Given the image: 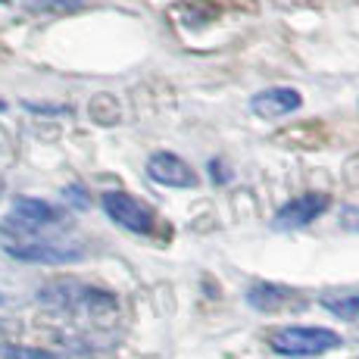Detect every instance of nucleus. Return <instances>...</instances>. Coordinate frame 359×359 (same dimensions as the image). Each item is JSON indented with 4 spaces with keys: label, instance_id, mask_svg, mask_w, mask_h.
<instances>
[{
    "label": "nucleus",
    "instance_id": "9d476101",
    "mask_svg": "<svg viewBox=\"0 0 359 359\" xmlns=\"http://www.w3.org/2000/svg\"><path fill=\"white\" fill-rule=\"evenodd\" d=\"M322 306L331 316H337V319H347V322L359 319V294H325Z\"/></svg>",
    "mask_w": 359,
    "mask_h": 359
},
{
    "label": "nucleus",
    "instance_id": "423d86ee",
    "mask_svg": "<svg viewBox=\"0 0 359 359\" xmlns=\"http://www.w3.org/2000/svg\"><path fill=\"white\" fill-rule=\"evenodd\" d=\"M328 210V194H319V191H306V194L291 197L272 219V229L278 231H291V229H303V225L316 222L322 212Z\"/></svg>",
    "mask_w": 359,
    "mask_h": 359
},
{
    "label": "nucleus",
    "instance_id": "f03ea898",
    "mask_svg": "<svg viewBox=\"0 0 359 359\" xmlns=\"http://www.w3.org/2000/svg\"><path fill=\"white\" fill-rule=\"evenodd\" d=\"M41 300L53 303V306H63V309H81V313H113L116 309V297L109 291H100V287L91 285H81V281H53V285L41 287Z\"/></svg>",
    "mask_w": 359,
    "mask_h": 359
},
{
    "label": "nucleus",
    "instance_id": "20e7f679",
    "mask_svg": "<svg viewBox=\"0 0 359 359\" xmlns=\"http://www.w3.org/2000/svg\"><path fill=\"white\" fill-rule=\"evenodd\" d=\"M4 250L19 262H41V266H69L85 257V247L75 241H57V238H19L4 244Z\"/></svg>",
    "mask_w": 359,
    "mask_h": 359
},
{
    "label": "nucleus",
    "instance_id": "f257e3e1",
    "mask_svg": "<svg viewBox=\"0 0 359 359\" xmlns=\"http://www.w3.org/2000/svg\"><path fill=\"white\" fill-rule=\"evenodd\" d=\"M341 334L322 325H285L269 337V347L278 356H322L328 350L341 347Z\"/></svg>",
    "mask_w": 359,
    "mask_h": 359
},
{
    "label": "nucleus",
    "instance_id": "9b49d317",
    "mask_svg": "<svg viewBox=\"0 0 359 359\" xmlns=\"http://www.w3.org/2000/svg\"><path fill=\"white\" fill-rule=\"evenodd\" d=\"M4 359H60L50 350H41V347H6Z\"/></svg>",
    "mask_w": 359,
    "mask_h": 359
},
{
    "label": "nucleus",
    "instance_id": "ddd939ff",
    "mask_svg": "<svg viewBox=\"0 0 359 359\" xmlns=\"http://www.w3.org/2000/svg\"><path fill=\"white\" fill-rule=\"evenodd\" d=\"M79 0H34V6H41V10H47V6H75Z\"/></svg>",
    "mask_w": 359,
    "mask_h": 359
},
{
    "label": "nucleus",
    "instance_id": "6e6552de",
    "mask_svg": "<svg viewBox=\"0 0 359 359\" xmlns=\"http://www.w3.org/2000/svg\"><path fill=\"white\" fill-rule=\"evenodd\" d=\"M303 107V97L297 88H266V91L253 94L250 109L259 119H281V116H291Z\"/></svg>",
    "mask_w": 359,
    "mask_h": 359
},
{
    "label": "nucleus",
    "instance_id": "7ed1b4c3",
    "mask_svg": "<svg viewBox=\"0 0 359 359\" xmlns=\"http://www.w3.org/2000/svg\"><path fill=\"white\" fill-rule=\"evenodd\" d=\"M63 222V212L57 206H50L47 200L38 197H16L13 200V210L10 216L4 219V231H13L19 238H41V231L47 229H57Z\"/></svg>",
    "mask_w": 359,
    "mask_h": 359
},
{
    "label": "nucleus",
    "instance_id": "1a4fd4ad",
    "mask_svg": "<svg viewBox=\"0 0 359 359\" xmlns=\"http://www.w3.org/2000/svg\"><path fill=\"white\" fill-rule=\"evenodd\" d=\"M291 291L281 285H266V281H259V285H253L250 291H247V303H250L253 309H259V313H272V309L285 306Z\"/></svg>",
    "mask_w": 359,
    "mask_h": 359
},
{
    "label": "nucleus",
    "instance_id": "f8f14e48",
    "mask_svg": "<svg viewBox=\"0 0 359 359\" xmlns=\"http://www.w3.org/2000/svg\"><path fill=\"white\" fill-rule=\"evenodd\" d=\"M341 229L359 234V206H344L341 210Z\"/></svg>",
    "mask_w": 359,
    "mask_h": 359
},
{
    "label": "nucleus",
    "instance_id": "4468645a",
    "mask_svg": "<svg viewBox=\"0 0 359 359\" xmlns=\"http://www.w3.org/2000/svg\"><path fill=\"white\" fill-rule=\"evenodd\" d=\"M81 194H85V191H79V188H69V200H75V203H81V206H85V197H81Z\"/></svg>",
    "mask_w": 359,
    "mask_h": 359
},
{
    "label": "nucleus",
    "instance_id": "0eeeda50",
    "mask_svg": "<svg viewBox=\"0 0 359 359\" xmlns=\"http://www.w3.org/2000/svg\"><path fill=\"white\" fill-rule=\"evenodd\" d=\"M147 178L163 188H194L197 175L188 163L178 154H169V150H156L147 160Z\"/></svg>",
    "mask_w": 359,
    "mask_h": 359
},
{
    "label": "nucleus",
    "instance_id": "39448f33",
    "mask_svg": "<svg viewBox=\"0 0 359 359\" xmlns=\"http://www.w3.org/2000/svg\"><path fill=\"white\" fill-rule=\"evenodd\" d=\"M103 212L113 219L119 229L126 231H135V234H150L154 231V210L147 203H141L137 197L126 194V191H107L103 194Z\"/></svg>",
    "mask_w": 359,
    "mask_h": 359
}]
</instances>
